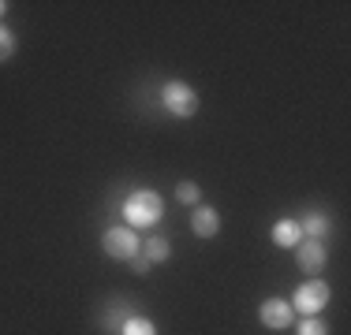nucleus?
I'll use <instances>...</instances> for the list:
<instances>
[{"label": "nucleus", "instance_id": "6", "mask_svg": "<svg viewBox=\"0 0 351 335\" xmlns=\"http://www.w3.org/2000/svg\"><path fill=\"white\" fill-rule=\"evenodd\" d=\"M295 261H299V268H303L311 280H317V276L325 272V265H329V246H325V242L303 239V242L295 246Z\"/></svg>", "mask_w": 351, "mask_h": 335}, {"label": "nucleus", "instance_id": "16", "mask_svg": "<svg viewBox=\"0 0 351 335\" xmlns=\"http://www.w3.org/2000/svg\"><path fill=\"white\" fill-rule=\"evenodd\" d=\"M131 272H135V276H146L149 272V261H146V257H142V254H135V257H131Z\"/></svg>", "mask_w": 351, "mask_h": 335}, {"label": "nucleus", "instance_id": "12", "mask_svg": "<svg viewBox=\"0 0 351 335\" xmlns=\"http://www.w3.org/2000/svg\"><path fill=\"white\" fill-rule=\"evenodd\" d=\"M176 198H180V205H191V209H195L198 201H202V190H198V183L183 179L180 187H176Z\"/></svg>", "mask_w": 351, "mask_h": 335}, {"label": "nucleus", "instance_id": "9", "mask_svg": "<svg viewBox=\"0 0 351 335\" xmlns=\"http://www.w3.org/2000/svg\"><path fill=\"white\" fill-rule=\"evenodd\" d=\"M142 257H146L149 265H165L172 257V246H169V239L165 234H149L146 242H142V250H138Z\"/></svg>", "mask_w": 351, "mask_h": 335}, {"label": "nucleus", "instance_id": "7", "mask_svg": "<svg viewBox=\"0 0 351 335\" xmlns=\"http://www.w3.org/2000/svg\"><path fill=\"white\" fill-rule=\"evenodd\" d=\"M191 231H195L198 239H213V234L221 231V213H217L213 205H195V216H191Z\"/></svg>", "mask_w": 351, "mask_h": 335}, {"label": "nucleus", "instance_id": "3", "mask_svg": "<svg viewBox=\"0 0 351 335\" xmlns=\"http://www.w3.org/2000/svg\"><path fill=\"white\" fill-rule=\"evenodd\" d=\"M161 100H165V108L176 116V120H191V116L198 112V94L187 86V82H165V90H161Z\"/></svg>", "mask_w": 351, "mask_h": 335}, {"label": "nucleus", "instance_id": "15", "mask_svg": "<svg viewBox=\"0 0 351 335\" xmlns=\"http://www.w3.org/2000/svg\"><path fill=\"white\" fill-rule=\"evenodd\" d=\"M123 321H128V317H120V309H108V313H105V328L108 332H116V324L123 328Z\"/></svg>", "mask_w": 351, "mask_h": 335}, {"label": "nucleus", "instance_id": "17", "mask_svg": "<svg viewBox=\"0 0 351 335\" xmlns=\"http://www.w3.org/2000/svg\"><path fill=\"white\" fill-rule=\"evenodd\" d=\"M4 12H8V4H4V0H0V19H4Z\"/></svg>", "mask_w": 351, "mask_h": 335}, {"label": "nucleus", "instance_id": "1", "mask_svg": "<svg viewBox=\"0 0 351 335\" xmlns=\"http://www.w3.org/2000/svg\"><path fill=\"white\" fill-rule=\"evenodd\" d=\"M123 216H128V228H154L165 216V198L157 190H131L123 201Z\"/></svg>", "mask_w": 351, "mask_h": 335}, {"label": "nucleus", "instance_id": "2", "mask_svg": "<svg viewBox=\"0 0 351 335\" xmlns=\"http://www.w3.org/2000/svg\"><path fill=\"white\" fill-rule=\"evenodd\" d=\"M332 291L325 280H306L295 287V295H291V309H299L303 317H322V309L329 306Z\"/></svg>", "mask_w": 351, "mask_h": 335}, {"label": "nucleus", "instance_id": "10", "mask_svg": "<svg viewBox=\"0 0 351 335\" xmlns=\"http://www.w3.org/2000/svg\"><path fill=\"white\" fill-rule=\"evenodd\" d=\"M273 242L284 250H295L303 242V231H299V220H277L273 224Z\"/></svg>", "mask_w": 351, "mask_h": 335}, {"label": "nucleus", "instance_id": "13", "mask_svg": "<svg viewBox=\"0 0 351 335\" xmlns=\"http://www.w3.org/2000/svg\"><path fill=\"white\" fill-rule=\"evenodd\" d=\"M295 335H329V324H325L322 317H303L299 328H295Z\"/></svg>", "mask_w": 351, "mask_h": 335}, {"label": "nucleus", "instance_id": "5", "mask_svg": "<svg viewBox=\"0 0 351 335\" xmlns=\"http://www.w3.org/2000/svg\"><path fill=\"white\" fill-rule=\"evenodd\" d=\"M258 321H262V328L269 332H284L295 324V309H291V302L284 298H265L262 306H258Z\"/></svg>", "mask_w": 351, "mask_h": 335}, {"label": "nucleus", "instance_id": "11", "mask_svg": "<svg viewBox=\"0 0 351 335\" xmlns=\"http://www.w3.org/2000/svg\"><path fill=\"white\" fill-rule=\"evenodd\" d=\"M120 335H157V328H154L149 317H128L123 328H120Z\"/></svg>", "mask_w": 351, "mask_h": 335}, {"label": "nucleus", "instance_id": "8", "mask_svg": "<svg viewBox=\"0 0 351 335\" xmlns=\"http://www.w3.org/2000/svg\"><path fill=\"white\" fill-rule=\"evenodd\" d=\"M299 231H303V239H311V242H325L332 234V220L322 216V213H311V216L299 220Z\"/></svg>", "mask_w": 351, "mask_h": 335}, {"label": "nucleus", "instance_id": "14", "mask_svg": "<svg viewBox=\"0 0 351 335\" xmlns=\"http://www.w3.org/2000/svg\"><path fill=\"white\" fill-rule=\"evenodd\" d=\"M15 56V34L4 27V23H0V64L4 60H12Z\"/></svg>", "mask_w": 351, "mask_h": 335}, {"label": "nucleus", "instance_id": "4", "mask_svg": "<svg viewBox=\"0 0 351 335\" xmlns=\"http://www.w3.org/2000/svg\"><path fill=\"white\" fill-rule=\"evenodd\" d=\"M101 250H105V257H112V261H131V257L142 250V242L135 239L131 228H108L105 239H101Z\"/></svg>", "mask_w": 351, "mask_h": 335}]
</instances>
